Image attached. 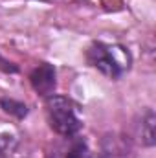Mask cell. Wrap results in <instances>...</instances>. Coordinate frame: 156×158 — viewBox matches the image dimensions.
<instances>
[{
    "label": "cell",
    "mask_w": 156,
    "mask_h": 158,
    "mask_svg": "<svg viewBox=\"0 0 156 158\" xmlns=\"http://www.w3.org/2000/svg\"><path fill=\"white\" fill-rule=\"evenodd\" d=\"M0 68H4L6 72H17V66L9 61H6L4 57H0Z\"/></svg>",
    "instance_id": "cell-9"
},
{
    "label": "cell",
    "mask_w": 156,
    "mask_h": 158,
    "mask_svg": "<svg viewBox=\"0 0 156 158\" xmlns=\"http://www.w3.org/2000/svg\"><path fill=\"white\" fill-rule=\"evenodd\" d=\"M0 107L4 109V112H7V114H11V116H15L18 119L28 116V107L22 101H15L11 98H2L0 99Z\"/></svg>",
    "instance_id": "cell-6"
},
{
    "label": "cell",
    "mask_w": 156,
    "mask_h": 158,
    "mask_svg": "<svg viewBox=\"0 0 156 158\" xmlns=\"http://www.w3.org/2000/svg\"><path fill=\"white\" fill-rule=\"evenodd\" d=\"M101 158H127V147L117 136H107L103 140V155Z\"/></svg>",
    "instance_id": "cell-5"
},
{
    "label": "cell",
    "mask_w": 156,
    "mask_h": 158,
    "mask_svg": "<svg viewBox=\"0 0 156 158\" xmlns=\"http://www.w3.org/2000/svg\"><path fill=\"white\" fill-rule=\"evenodd\" d=\"M66 158H92V153H90V149L83 138H76L72 142V145L68 147Z\"/></svg>",
    "instance_id": "cell-7"
},
{
    "label": "cell",
    "mask_w": 156,
    "mask_h": 158,
    "mask_svg": "<svg viewBox=\"0 0 156 158\" xmlns=\"http://www.w3.org/2000/svg\"><path fill=\"white\" fill-rule=\"evenodd\" d=\"M15 140L11 136H0V156H6L13 151Z\"/></svg>",
    "instance_id": "cell-8"
},
{
    "label": "cell",
    "mask_w": 156,
    "mask_h": 158,
    "mask_svg": "<svg viewBox=\"0 0 156 158\" xmlns=\"http://www.w3.org/2000/svg\"><path fill=\"white\" fill-rule=\"evenodd\" d=\"M138 138L145 147H153L156 143V114L153 109H145L142 112V121L138 123Z\"/></svg>",
    "instance_id": "cell-4"
},
{
    "label": "cell",
    "mask_w": 156,
    "mask_h": 158,
    "mask_svg": "<svg viewBox=\"0 0 156 158\" xmlns=\"http://www.w3.org/2000/svg\"><path fill=\"white\" fill-rule=\"evenodd\" d=\"M30 83L33 86V90L44 96V98H50L53 96L55 92V86H57V79H55V68L48 63H42L39 64L31 74H30Z\"/></svg>",
    "instance_id": "cell-3"
},
{
    "label": "cell",
    "mask_w": 156,
    "mask_h": 158,
    "mask_svg": "<svg viewBox=\"0 0 156 158\" xmlns=\"http://www.w3.org/2000/svg\"><path fill=\"white\" fill-rule=\"evenodd\" d=\"M88 63L99 70L103 76L110 79L121 77L130 68V53L117 44H105V42H94L86 52Z\"/></svg>",
    "instance_id": "cell-1"
},
{
    "label": "cell",
    "mask_w": 156,
    "mask_h": 158,
    "mask_svg": "<svg viewBox=\"0 0 156 158\" xmlns=\"http://www.w3.org/2000/svg\"><path fill=\"white\" fill-rule=\"evenodd\" d=\"M46 116L50 127L66 138L76 136L81 129V119L77 116L76 105L72 103V99L64 98V96H50L46 98Z\"/></svg>",
    "instance_id": "cell-2"
}]
</instances>
